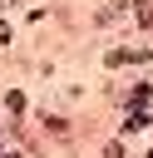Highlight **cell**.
I'll use <instances>...</instances> for the list:
<instances>
[{
    "label": "cell",
    "mask_w": 153,
    "mask_h": 158,
    "mask_svg": "<svg viewBox=\"0 0 153 158\" xmlns=\"http://www.w3.org/2000/svg\"><path fill=\"white\" fill-rule=\"evenodd\" d=\"M5 40H10V25H5V20H0V44H5Z\"/></svg>",
    "instance_id": "6da1fadb"
},
{
    "label": "cell",
    "mask_w": 153,
    "mask_h": 158,
    "mask_svg": "<svg viewBox=\"0 0 153 158\" xmlns=\"http://www.w3.org/2000/svg\"><path fill=\"white\" fill-rule=\"evenodd\" d=\"M0 158H15V153H0Z\"/></svg>",
    "instance_id": "7a4b0ae2"
},
{
    "label": "cell",
    "mask_w": 153,
    "mask_h": 158,
    "mask_svg": "<svg viewBox=\"0 0 153 158\" xmlns=\"http://www.w3.org/2000/svg\"><path fill=\"white\" fill-rule=\"evenodd\" d=\"M148 158H153V153H148Z\"/></svg>",
    "instance_id": "3957f363"
}]
</instances>
